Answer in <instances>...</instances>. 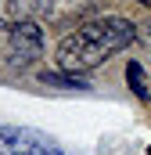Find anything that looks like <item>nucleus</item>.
<instances>
[{"instance_id": "1", "label": "nucleus", "mask_w": 151, "mask_h": 155, "mask_svg": "<svg viewBox=\"0 0 151 155\" xmlns=\"http://www.w3.org/2000/svg\"><path fill=\"white\" fill-rule=\"evenodd\" d=\"M133 40H137V25L130 18L108 15V18H94V22L79 25L76 33H69L58 43L54 58H58V69H65V72H90L101 61H108L112 54L126 51Z\"/></svg>"}, {"instance_id": "4", "label": "nucleus", "mask_w": 151, "mask_h": 155, "mask_svg": "<svg viewBox=\"0 0 151 155\" xmlns=\"http://www.w3.org/2000/svg\"><path fill=\"white\" fill-rule=\"evenodd\" d=\"M40 83L43 87H61V90H90V83L83 79V72H65V69H43L40 72Z\"/></svg>"}, {"instance_id": "5", "label": "nucleus", "mask_w": 151, "mask_h": 155, "mask_svg": "<svg viewBox=\"0 0 151 155\" xmlns=\"http://www.w3.org/2000/svg\"><path fill=\"white\" fill-rule=\"evenodd\" d=\"M126 83H130V90H133L140 101H151L148 79H144V65H140V61H130V65H126Z\"/></svg>"}, {"instance_id": "2", "label": "nucleus", "mask_w": 151, "mask_h": 155, "mask_svg": "<svg viewBox=\"0 0 151 155\" xmlns=\"http://www.w3.org/2000/svg\"><path fill=\"white\" fill-rule=\"evenodd\" d=\"M0 155H61V148L33 126H4L0 123Z\"/></svg>"}, {"instance_id": "3", "label": "nucleus", "mask_w": 151, "mask_h": 155, "mask_svg": "<svg viewBox=\"0 0 151 155\" xmlns=\"http://www.w3.org/2000/svg\"><path fill=\"white\" fill-rule=\"evenodd\" d=\"M40 54H43V29L29 18L14 22L11 33H7V61L14 69H29Z\"/></svg>"}, {"instance_id": "6", "label": "nucleus", "mask_w": 151, "mask_h": 155, "mask_svg": "<svg viewBox=\"0 0 151 155\" xmlns=\"http://www.w3.org/2000/svg\"><path fill=\"white\" fill-rule=\"evenodd\" d=\"M140 4H144V7H151V0H140Z\"/></svg>"}]
</instances>
